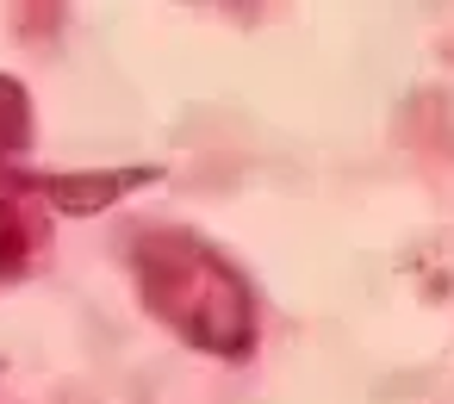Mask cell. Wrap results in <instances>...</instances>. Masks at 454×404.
Instances as JSON below:
<instances>
[{"label": "cell", "instance_id": "2", "mask_svg": "<svg viewBox=\"0 0 454 404\" xmlns=\"http://www.w3.org/2000/svg\"><path fill=\"white\" fill-rule=\"evenodd\" d=\"M150 181V168H125V175H44L38 187L63 206V212H100L106 199H119V193H131V187H144Z\"/></svg>", "mask_w": 454, "mask_h": 404}, {"label": "cell", "instance_id": "1", "mask_svg": "<svg viewBox=\"0 0 454 404\" xmlns=\"http://www.w3.org/2000/svg\"><path fill=\"white\" fill-rule=\"evenodd\" d=\"M125 255L137 274V299L187 348H200L212 361H249L255 354V292L224 249H212L200 230L150 224L131 237Z\"/></svg>", "mask_w": 454, "mask_h": 404}, {"label": "cell", "instance_id": "3", "mask_svg": "<svg viewBox=\"0 0 454 404\" xmlns=\"http://www.w3.org/2000/svg\"><path fill=\"white\" fill-rule=\"evenodd\" d=\"M26 131H32V100L13 75H0V156H20Z\"/></svg>", "mask_w": 454, "mask_h": 404}]
</instances>
